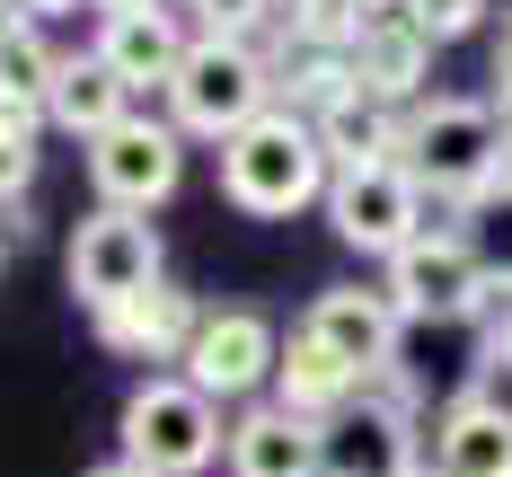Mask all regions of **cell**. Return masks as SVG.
<instances>
[{"mask_svg": "<svg viewBox=\"0 0 512 477\" xmlns=\"http://www.w3.org/2000/svg\"><path fill=\"white\" fill-rule=\"evenodd\" d=\"M318 186H327V142H318V124H301L292 106H256L239 133H221V195L239 212L283 221Z\"/></svg>", "mask_w": 512, "mask_h": 477, "instance_id": "6da1fadb", "label": "cell"}, {"mask_svg": "<svg viewBox=\"0 0 512 477\" xmlns=\"http://www.w3.org/2000/svg\"><path fill=\"white\" fill-rule=\"evenodd\" d=\"M512 151V133H504V115L495 106H468V98H442V106H424L407 124V168L424 177V195H486L495 186V168H504Z\"/></svg>", "mask_w": 512, "mask_h": 477, "instance_id": "7a4b0ae2", "label": "cell"}, {"mask_svg": "<svg viewBox=\"0 0 512 477\" xmlns=\"http://www.w3.org/2000/svg\"><path fill=\"white\" fill-rule=\"evenodd\" d=\"M212 407H221V398H212L204 380H142V389L124 398V451L151 460L159 477L212 469V451H230V433H221Z\"/></svg>", "mask_w": 512, "mask_h": 477, "instance_id": "3957f363", "label": "cell"}, {"mask_svg": "<svg viewBox=\"0 0 512 477\" xmlns=\"http://www.w3.org/2000/svg\"><path fill=\"white\" fill-rule=\"evenodd\" d=\"M168 98H177V124L186 133H239L256 106L274 98V71L248 53V36H221V27H204L195 45H186V62H177V80H168Z\"/></svg>", "mask_w": 512, "mask_h": 477, "instance_id": "277c9868", "label": "cell"}, {"mask_svg": "<svg viewBox=\"0 0 512 477\" xmlns=\"http://www.w3.org/2000/svg\"><path fill=\"white\" fill-rule=\"evenodd\" d=\"M327 221L336 239L362 257H398L407 239H424V177L407 159H371V168H336L327 186Z\"/></svg>", "mask_w": 512, "mask_h": 477, "instance_id": "5b68a950", "label": "cell"}, {"mask_svg": "<svg viewBox=\"0 0 512 477\" xmlns=\"http://www.w3.org/2000/svg\"><path fill=\"white\" fill-rule=\"evenodd\" d=\"M142 283H159V230L151 221L124 212V204H106L98 221H80V239H71V292L89 310H115Z\"/></svg>", "mask_w": 512, "mask_h": 477, "instance_id": "8992f818", "label": "cell"}, {"mask_svg": "<svg viewBox=\"0 0 512 477\" xmlns=\"http://www.w3.org/2000/svg\"><path fill=\"white\" fill-rule=\"evenodd\" d=\"M177 133L168 124H151V115H124V124H106V133H89V177H98L106 204L124 212H151L177 195Z\"/></svg>", "mask_w": 512, "mask_h": 477, "instance_id": "52a82bcc", "label": "cell"}, {"mask_svg": "<svg viewBox=\"0 0 512 477\" xmlns=\"http://www.w3.org/2000/svg\"><path fill=\"white\" fill-rule=\"evenodd\" d=\"M433 27H424V9L415 0H362V27H354V89L371 98H415V80H424V62H433Z\"/></svg>", "mask_w": 512, "mask_h": 477, "instance_id": "ba28073f", "label": "cell"}, {"mask_svg": "<svg viewBox=\"0 0 512 477\" xmlns=\"http://www.w3.org/2000/svg\"><path fill=\"white\" fill-rule=\"evenodd\" d=\"M486 292L495 283H486V265L468 257L460 239H433L424 230V239H407L389 257V301L407 318H468V310H486Z\"/></svg>", "mask_w": 512, "mask_h": 477, "instance_id": "9c48e42d", "label": "cell"}, {"mask_svg": "<svg viewBox=\"0 0 512 477\" xmlns=\"http://www.w3.org/2000/svg\"><path fill=\"white\" fill-rule=\"evenodd\" d=\"M283 363V336L256 310H204L195 345H186V380H204L212 398H256Z\"/></svg>", "mask_w": 512, "mask_h": 477, "instance_id": "30bf717a", "label": "cell"}, {"mask_svg": "<svg viewBox=\"0 0 512 477\" xmlns=\"http://www.w3.org/2000/svg\"><path fill=\"white\" fill-rule=\"evenodd\" d=\"M195 327H204V310L159 274V283H142L133 301H115V310H98V336L115 345V354H133V363H186V345H195Z\"/></svg>", "mask_w": 512, "mask_h": 477, "instance_id": "8fae6325", "label": "cell"}, {"mask_svg": "<svg viewBox=\"0 0 512 477\" xmlns=\"http://www.w3.org/2000/svg\"><path fill=\"white\" fill-rule=\"evenodd\" d=\"M327 469V442H318V416L301 407H248L230 424V477H318Z\"/></svg>", "mask_w": 512, "mask_h": 477, "instance_id": "7c38bea8", "label": "cell"}, {"mask_svg": "<svg viewBox=\"0 0 512 477\" xmlns=\"http://www.w3.org/2000/svg\"><path fill=\"white\" fill-rule=\"evenodd\" d=\"M318 442H327V469L318 477H407V424L398 407H371V398H345L336 416H318Z\"/></svg>", "mask_w": 512, "mask_h": 477, "instance_id": "4fadbf2b", "label": "cell"}, {"mask_svg": "<svg viewBox=\"0 0 512 477\" xmlns=\"http://www.w3.org/2000/svg\"><path fill=\"white\" fill-rule=\"evenodd\" d=\"M371 371L354 354H336L318 327H292V345H283V363H274V389H283V407H301V416H336L345 398H354Z\"/></svg>", "mask_w": 512, "mask_h": 477, "instance_id": "5bb4252c", "label": "cell"}, {"mask_svg": "<svg viewBox=\"0 0 512 477\" xmlns=\"http://www.w3.org/2000/svg\"><path fill=\"white\" fill-rule=\"evenodd\" d=\"M98 53L133 80V89H151V80H177V62H186V36H177V18L142 0V9H106V36Z\"/></svg>", "mask_w": 512, "mask_h": 477, "instance_id": "9a60e30c", "label": "cell"}, {"mask_svg": "<svg viewBox=\"0 0 512 477\" xmlns=\"http://www.w3.org/2000/svg\"><path fill=\"white\" fill-rule=\"evenodd\" d=\"M45 106H53V124L62 133H106V124H124L133 115V80L106 62V53H80V62H62L53 71V89H45Z\"/></svg>", "mask_w": 512, "mask_h": 477, "instance_id": "2e32d148", "label": "cell"}, {"mask_svg": "<svg viewBox=\"0 0 512 477\" xmlns=\"http://www.w3.org/2000/svg\"><path fill=\"white\" fill-rule=\"evenodd\" d=\"M398 318H407V310H398L389 292H318L301 327H318V336H327L336 354H354L362 371H380V363H389V345H398Z\"/></svg>", "mask_w": 512, "mask_h": 477, "instance_id": "e0dca14e", "label": "cell"}, {"mask_svg": "<svg viewBox=\"0 0 512 477\" xmlns=\"http://www.w3.org/2000/svg\"><path fill=\"white\" fill-rule=\"evenodd\" d=\"M309 124H318V142H327L336 168H371V159H398V151H407V124L389 115V98H371V89L327 98Z\"/></svg>", "mask_w": 512, "mask_h": 477, "instance_id": "ac0fdd59", "label": "cell"}, {"mask_svg": "<svg viewBox=\"0 0 512 477\" xmlns=\"http://www.w3.org/2000/svg\"><path fill=\"white\" fill-rule=\"evenodd\" d=\"M433 460L451 477H512V416L495 398H460L433 424Z\"/></svg>", "mask_w": 512, "mask_h": 477, "instance_id": "d6986e66", "label": "cell"}, {"mask_svg": "<svg viewBox=\"0 0 512 477\" xmlns=\"http://www.w3.org/2000/svg\"><path fill=\"white\" fill-rule=\"evenodd\" d=\"M53 71H62V53H45V36H36V27L0 45V80H18V89H36V98L53 89Z\"/></svg>", "mask_w": 512, "mask_h": 477, "instance_id": "ffe728a7", "label": "cell"}, {"mask_svg": "<svg viewBox=\"0 0 512 477\" xmlns=\"http://www.w3.org/2000/svg\"><path fill=\"white\" fill-rule=\"evenodd\" d=\"M53 106L36 98V89H18V80H0V133L9 142H36V124H45Z\"/></svg>", "mask_w": 512, "mask_h": 477, "instance_id": "44dd1931", "label": "cell"}, {"mask_svg": "<svg viewBox=\"0 0 512 477\" xmlns=\"http://www.w3.org/2000/svg\"><path fill=\"white\" fill-rule=\"evenodd\" d=\"M186 9H204V27H221V36H248L274 0H186Z\"/></svg>", "mask_w": 512, "mask_h": 477, "instance_id": "7402d4cb", "label": "cell"}, {"mask_svg": "<svg viewBox=\"0 0 512 477\" xmlns=\"http://www.w3.org/2000/svg\"><path fill=\"white\" fill-rule=\"evenodd\" d=\"M415 9H424V27L451 45V36H468V27H477V9H486V0H415Z\"/></svg>", "mask_w": 512, "mask_h": 477, "instance_id": "603a6c76", "label": "cell"}, {"mask_svg": "<svg viewBox=\"0 0 512 477\" xmlns=\"http://www.w3.org/2000/svg\"><path fill=\"white\" fill-rule=\"evenodd\" d=\"M27 177H36V142H9V133H0V204L27 195Z\"/></svg>", "mask_w": 512, "mask_h": 477, "instance_id": "cb8c5ba5", "label": "cell"}, {"mask_svg": "<svg viewBox=\"0 0 512 477\" xmlns=\"http://www.w3.org/2000/svg\"><path fill=\"white\" fill-rule=\"evenodd\" d=\"M27 27H36V9H27V0H0V45H9V36H27Z\"/></svg>", "mask_w": 512, "mask_h": 477, "instance_id": "d4e9b609", "label": "cell"}, {"mask_svg": "<svg viewBox=\"0 0 512 477\" xmlns=\"http://www.w3.org/2000/svg\"><path fill=\"white\" fill-rule=\"evenodd\" d=\"M89 477H159L151 460H133V451H124V460H106V469H89Z\"/></svg>", "mask_w": 512, "mask_h": 477, "instance_id": "484cf974", "label": "cell"}, {"mask_svg": "<svg viewBox=\"0 0 512 477\" xmlns=\"http://www.w3.org/2000/svg\"><path fill=\"white\" fill-rule=\"evenodd\" d=\"M495 363L512 371V310H504V327H495Z\"/></svg>", "mask_w": 512, "mask_h": 477, "instance_id": "4316f807", "label": "cell"}, {"mask_svg": "<svg viewBox=\"0 0 512 477\" xmlns=\"http://www.w3.org/2000/svg\"><path fill=\"white\" fill-rule=\"evenodd\" d=\"M495 115H504V133H512V71H504V106H495Z\"/></svg>", "mask_w": 512, "mask_h": 477, "instance_id": "83f0119b", "label": "cell"}, {"mask_svg": "<svg viewBox=\"0 0 512 477\" xmlns=\"http://www.w3.org/2000/svg\"><path fill=\"white\" fill-rule=\"evenodd\" d=\"M27 9H36V18H53V9H71V0H27Z\"/></svg>", "mask_w": 512, "mask_h": 477, "instance_id": "f1b7e54d", "label": "cell"}, {"mask_svg": "<svg viewBox=\"0 0 512 477\" xmlns=\"http://www.w3.org/2000/svg\"><path fill=\"white\" fill-rule=\"evenodd\" d=\"M504 71H512V9H504Z\"/></svg>", "mask_w": 512, "mask_h": 477, "instance_id": "f546056e", "label": "cell"}, {"mask_svg": "<svg viewBox=\"0 0 512 477\" xmlns=\"http://www.w3.org/2000/svg\"><path fill=\"white\" fill-rule=\"evenodd\" d=\"M407 477H451V469H442V460H433V469H407Z\"/></svg>", "mask_w": 512, "mask_h": 477, "instance_id": "4dcf8cb0", "label": "cell"}, {"mask_svg": "<svg viewBox=\"0 0 512 477\" xmlns=\"http://www.w3.org/2000/svg\"><path fill=\"white\" fill-rule=\"evenodd\" d=\"M98 9H142V0H98Z\"/></svg>", "mask_w": 512, "mask_h": 477, "instance_id": "1f68e13d", "label": "cell"}]
</instances>
